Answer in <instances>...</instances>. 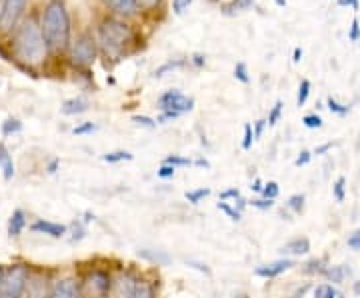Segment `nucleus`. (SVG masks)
I'll return each mask as SVG.
<instances>
[{
	"label": "nucleus",
	"mask_w": 360,
	"mask_h": 298,
	"mask_svg": "<svg viewBox=\"0 0 360 298\" xmlns=\"http://www.w3.org/2000/svg\"><path fill=\"white\" fill-rule=\"evenodd\" d=\"M13 54L25 68H34V66L44 65V60L49 58L51 51H49V46L44 42L42 28L37 22V18H26L22 25L14 28Z\"/></svg>",
	"instance_id": "obj_1"
},
{
	"label": "nucleus",
	"mask_w": 360,
	"mask_h": 298,
	"mask_svg": "<svg viewBox=\"0 0 360 298\" xmlns=\"http://www.w3.org/2000/svg\"><path fill=\"white\" fill-rule=\"evenodd\" d=\"M42 37L51 52L68 51L70 46V14L65 0H49L42 11Z\"/></svg>",
	"instance_id": "obj_2"
},
{
	"label": "nucleus",
	"mask_w": 360,
	"mask_h": 298,
	"mask_svg": "<svg viewBox=\"0 0 360 298\" xmlns=\"http://www.w3.org/2000/svg\"><path fill=\"white\" fill-rule=\"evenodd\" d=\"M130 42H132V28L124 20L110 16V18H104L98 26L96 44L108 58H120Z\"/></svg>",
	"instance_id": "obj_3"
},
{
	"label": "nucleus",
	"mask_w": 360,
	"mask_h": 298,
	"mask_svg": "<svg viewBox=\"0 0 360 298\" xmlns=\"http://www.w3.org/2000/svg\"><path fill=\"white\" fill-rule=\"evenodd\" d=\"M30 273L32 264L28 262H13L4 266V274L0 280V298H25Z\"/></svg>",
	"instance_id": "obj_4"
},
{
	"label": "nucleus",
	"mask_w": 360,
	"mask_h": 298,
	"mask_svg": "<svg viewBox=\"0 0 360 298\" xmlns=\"http://www.w3.org/2000/svg\"><path fill=\"white\" fill-rule=\"evenodd\" d=\"M96 56H98V44L90 32H82L68 46V60L75 68H89L94 65Z\"/></svg>",
	"instance_id": "obj_5"
},
{
	"label": "nucleus",
	"mask_w": 360,
	"mask_h": 298,
	"mask_svg": "<svg viewBox=\"0 0 360 298\" xmlns=\"http://www.w3.org/2000/svg\"><path fill=\"white\" fill-rule=\"evenodd\" d=\"M80 286L84 298H108L112 290V276L106 268H94L80 280Z\"/></svg>",
	"instance_id": "obj_6"
},
{
	"label": "nucleus",
	"mask_w": 360,
	"mask_h": 298,
	"mask_svg": "<svg viewBox=\"0 0 360 298\" xmlns=\"http://www.w3.org/2000/svg\"><path fill=\"white\" fill-rule=\"evenodd\" d=\"M28 0H2L0 4V30L13 32L25 16Z\"/></svg>",
	"instance_id": "obj_7"
},
{
	"label": "nucleus",
	"mask_w": 360,
	"mask_h": 298,
	"mask_svg": "<svg viewBox=\"0 0 360 298\" xmlns=\"http://www.w3.org/2000/svg\"><path fill=\"white\" fill-rule=\"evenodd\" d=\"M158 108H160V112L162 110H170V112H176V115H184V112H191L194 108V98L193 96H186L179 89H172V91H167L165 94H160Z\"/></svg>",
	"instance_id": "obj_8"
},
{
	"label": "nucleus",
	"mask_w": 360,
	"mask_h": 298,
	"mask_svg": "<svg viewBox=\"0 0 360 298\" xmlns=\"http://www.w3.org/2000/svg\"><path fill=\"white\" fill-rule=\"evenodd\" d=\"M46 298H84V294H82V286L77 276L66 274L52 283Z\"/></svg>",
	"instance_id": "obj_9"
},
{
	"label": "nucleus",
	"mask_w": 360,
	"mask_h": 298,
	"mask_svg": "<svg viewBox=\"0 0 360 298\" xmlns=\"http://www.w3.org/2000/svg\"><path fill=\"white\" fill-rule=\"evenodd\" d=\"M30 231L37 234H46L51 238H63L68 233V226L60 224V222H51L44 221V219H39V221H34L30 224Z\"/></svg>",
	"instance_id": "obj_10"
},
{
	"label": "nucleus",
	"mask_w": 360,
	"mask_h": 298,
	"mask_svg": "<svg viewBox=\"0 0 360 298\" xmlns=\"http://www.w3.org/2000/svg\"><path fill=\"white\" fill-rule=\"evenodd\" d=\"M104 6L120 18H130L139 13V0H103Z\"/></svg>",
	"instance_id": "obj_11"
},
{
	"label": "nucleus",
	"mask_w": 360,
	"mask_h": 298,
	"mask_svg": "<svg viewBox=\"0 0 360 298\" xmlns=\"http://www.w3.org/2000/svg\"><path fill=\"white\" fill-rule=\"evenodd\" d=\"M295 266V262L288 259L283 260H276V262H270V264H262V266H258L255 274L257 276H262V278H276V276H281L286 271H290Z\"/></svg>",
	"instance_id": "obj_12"
},
{
	"label": "nucleus",
	"mask_w": 360,
	"mask_h": 298,
	"mask_svg": "<svg viewBox=\"0 0 360 298\" xmlns=\"http://www.w3.org/2000/svg\"><path fill=\"white\" fill-rule=\"evenodd\" d=\"M42 273H37L34 268H32V273H30V278H28V286H26V294L25 298H46L49 294V288L46 285L42 283Z\"/></svg>",
	"instance_id": "obj_13"
},
{
	"label": "nucleus",
	"mask_w": 360,
	"mask_h": 298,
	"mask_svg": "<svg viewBox=\"0 0 360 298\" xmlns=\"http://www.w3.org/2000/svg\"><path fill=\"white\" fill-rule=\"evenodd\" d=\"M120 298H156V288L148 280H134V285Z\"/></svg>",
	"instance_id": "obj_14"
},
{
	"label": "nucleus",
	"mask_w": 360,
	"mask_h": 298,
	"mask_svg": "<svg viewBox=\"0 0 360 298\" xmlns=\"http://www.w3.org/2000/svg\"><path fill=\"white\" fill-rule=\"evenodd\" d=\"M90 108V103L84 98V96H75V98H68L60 106V112L66 115V117H77V115H82Z\"/></svg>",
	"instance_id": "obj_15"
},
{
	"label": "nucleus",
	"mask_w": 360,
	"mask_h": 298,
	"mask_svg": "<svg viewBox=\"0 0 360 298\" xmlns=\"http://www.w3.org/2000/svg\"><path fill=\"white\" fill-rule=\"evenodd\" d=\"M26 214L22 208H16L13 210V214H11V219H8V226H6V231H8V236H13V238H18L20 234L25 233L26 228Z\"/></svg>",
	"instance_id": "obj_16"
},
{
	"label": "nucleus",
	"mask_w": 360,
	"mask_h": 298,
	"mask_svg": "<svg viewBox=\"0 0 360 298\" xmlns=\"http://www.w3.org/2000/svg\"><path fill=\"white\" fill-rule=\"evenodd\" d=\"M310 250V240L309 238H295L290 242H286L281 252L286 257H302V254H309Z\"/></svg>",
	"instance_id": "obj_17"
},
{
	"label": "nucleus",
	"mask_w": 360,
	"mask_h": 298,
	"mask_svg": "<svg viewBox=\"0 0 360 298\" xmlns=\"http://www.w3.org/2000/svg\"><path fill=\"white\" fill-rule=\"evenodd\" d=\"M255 4H257V0H231L229 4L222 6V14L224 16H236V14H243L246 11H250Z\"/></svg>",
	"instance_id": "obj_18"
},
{
	"label": "nucleus",
	"mask_w": 360,
	"mask_h": 298,
	"mask_svg": "<svg viewBox=\"0 0 360 298\" xmlns=\"http://www.w3.org/2000/svg\"><path fill=\"white\" fill-rule=\"evenodd\" d=\"M314 298H345V294L336 286L324 283L314 288Z\"/></svg>",
	"instance_id": "obj_19"
},
{
	"label": "nucleus",
	"mask_w": 360,
	"mask_h": 298,
	"mask_svg": "<svg viewBox=\"0 0 360 298\" xmlns=\"http://www.w3.org/2000/svg\"><path fill=\"white\" fill-rule=\"evenodd\" d=\"M184 65H186V60H182V58H176V60H168V63H165V65L156 68L153 77H155V78L167 77L168 72H174V70H179V68H182Z\"/></svg>",
	"instance_id": "obj_20"
},
{
	"label": "nucleus",
	"mask_w": 360,
	"mask_h": 298,
	"mask_svg": "<svg viewBox=\"0 0 360 298\" xmlns=\"http://www.w3.org/2000/svg\"><path fill=\"white\" fill-rule=\"evenodd\" d=\"M2 136L4 138H8V136H13V134H18V132H22V122L18 120V118H6L4 122H2Z\"/></svg>",
	"instance_id": "obj_21"
},
{
	"label": "nucleus",
	"mask_w": 360,
	"mask_h": 298,
	"mask_svg": "<svg viewBox=\"0 0 360 298\" xmlns=\"http://www.w3.org/2000/svg\"><path fill=\"white\" fill-rule=\"evenodd\" d=\"M134 156L127 153V150H115V153H106L103 155L104 162H108V164H116V162H124V160H132Z\"/></svg>",
	"instance_id": "obj_22"
},
{
	"label": "nucleus",
	"mask_w": 360,
	"mask_h": 298,
	"mask_svg": "<svg viewBox=\"0 0 360 298\" xmlns=\"http://www.w3.org/2000/svg\"><path fill=\"white\" fill-rule=\"evenodd\" d=\"M206 196H210V188H196V190H186V193H184V198H186L191 205L202 202Z\"/></svg>",
	"instance_id": "obj_23"
},
{
	"label": "nucleus",
	"mask_w": 360,
	"mask_h": 298,
	"mask_svg": "<svg viewBox=\"0 0 360 298\" xmlns=\"http://www.w3.org/2000/svg\"><path fill=\"white\" fill-rule=\"evenodd\" d=\"M322 273L326 274V278L333 280V283H342L345 276L350 274V271H347L345 266H333V268H326V271H322Z\"/></svg>",
	"instance_id": "obj_24"
},
{
	"label": "nucleus",
	"mask_w": 360,
	"mask_h": 298,
	"mask_svg": "<svg viewBox=\"0 0 360 298\" xmlns=\"http://www.w3.org/2000/svg\"><path fill=\"white\" fill-rule=\"evenodd\" d=\"M326 106H328V110H330L333 115H338V117H347L348 112H350V106H347V104H340L336 98H333V96H328Z\"/></svg>",
	"instance_id": "obj_25"
},
{
	"label": "nucleus",
	"mask_w": 360,
	"mask_h": 298,
	"mask_svg": "<svg viewBox=\"0 0 360 298\" xmlns=\"http://www.w3.org/2000/svg\"><path fill=\"white\" fill-rule=\"evenodd\" d=\"M217 208L222 210V212H224V214L234 222H238L240 221V216H243V212H238L236 207H231V205H229V202H224V200H219V202H217Z\"/></svg>",
	"instance_id": "obj_26"
},
{
	"label": "nucleus",
	"mask_w": 360,
	"mask_h": 298,
	"mask_svg": "<svg viewBox=\"0 0 360 298\" xmlns=\"http://www.w3.org/2000/svg\"><path fill=\"white\" fill-rule=\"evenodd\" d=\"M310 89H312V84H310V80H300V86H298V96H296V104L298 106H302V104L309 101V94Z\"/></svg>",
	"instance_id": "obj_27"
},
{
	"label": "nucleus",
	"mask_w": 360,
	"mask_h": 298,
	"mask_svg": "<svg viewBox=\"0 0 360 298\" xmlns=\"http://www.w3.org/2000/svg\"><path fill=\"white\" fill-rule=\"evenodd\" d=\"M278 193H281V186H278V182L274 181H269L264 186H262V193L260 195L264 196L266 200H274L276 196H278Z\"/></svg>",
	"instance_id": "obj_28"
},
{
	"label": "nucleus",
	"mask_w": 360,
	"mask_h": 298,
	"mask_svg": "<svg viewBox=\"0 0 360 298\" xmlns=\"http://www.w3.org/2000/svg\"><path fill=\"white\" fill-rule=\"evenodd\" d=\"M234 78L243 84H248L250 82V74H248V66L246 63H236L234 66Z\"/></svg>",
	"instance_id": "obj_29"
},
{
	"label": "nucleus",
	"mask_w": 360,
	"mask_h": 298,
	"mask_svg": "<svg viewBox=\"0 0 360 298\" xmlns=\"http://www.w3.org/2000/svg\"><path fill=\"white\" fill-rule=\"evenodd\" d=\"M345 186H347V179L345 176H338L333 186V195H335L336 202H345Z\"/></svg>",
	"instance_id": "obj_30"
},
{
	"label": "nucleus",
	"mask_w": 360,
	"mask_h": 298,
	"mask_svg": "<svg viewBox=\"0 0 360 298\" xmlns=\"http://www.w3.org/2000/svg\"><path fill=\"white\" fill-rule=\"evenodd\" d=\"M165 164H170V167L179 169V167H191V164H193V160H191V158H184V156L172 155L165 158Z\"/></svg>",
	"instance_id": "obj_31"
},
{
	"label": "nucleus",
	"mask_w": 360,
	"mask_h": 298,
	"mask_svg": "<svg viewBox=\"0 0 360 298\" xmlns=\"http://www.w3.org/2000/svg\"><path fill=\"white\" fill-rule=\"evenodd\" d=\"M281 115H283V103H281V101H276L274 106H272V110H270L266 124H269V127H274V124L281 120Z\"/></svg>",
	"instance_id": "obj_32"
},
{
	"label": "nucleus",
	"mask_w": 360,
	"mask_h": 298,
	"mask_svg": "<svg viewBox=\"0 0 360 298\" xmlns=\"http://www.w3.org/2000/svg\"><path fill=\"white\" fill-rule=\"evenodd\" d=\"M255 143V132H252V124H245V136H243V150H250Z\"/></svg>",
	"instance_id": "obj_33"
},
{
	"label": "nucleus",
	"mask_w": 360,
	"mask_h": 298,
	"mask_svg": "<svg viewBox=\"0 0 360 298\" xmlns=\"http://www.w3.org/2000/svg\"><path fill=\"white\" fill-rule=\"evenodd\" d=\"M0 169H2V176H4V181H11L14 176V160L13 156H8L2 164H0Z\"/></svg>",
	"instance_id": "obj_34"
},
{
	"label": "nucleus",
	"mask_w": 360,
	"mask_h": 298,
	"mask_svg": "<svg viewBox=\"0 0 360 298\" xmlns=\"http://www.w3.org/2000/svg\"><path fill=\"white\" fill-rule=\"evenodd\" d=\"M174 174H176V169L174 167H170V164H165L162 162V167L156 170V176L158 179H162V181H170V179H174Z\"/></svg>",
	"instance_id": "obj_35"
},
{
	"label": "nucleus",
	"mask_w": 360,
	"mask_h": 298,
	"mask_svg": "<svg viewBox=\"0 0 360 298\" xmlns=\"http://www.w3.org/2000/svg\"><path fill=\"white\" fill-rule=\"evenodd\" d=\"M98 127L94 124V122H82V124H78L72 129V134H77V136H82V134H90V132H96Z\"/></svg>",
	"instance_id": "obj_36"
},
{
	"label": "nucleus",
	"mask_w": 360,
	"mask_h": 298,
	"mask_svg": "<svg viewBox=\"0 0 360 298\" xmlns=\"http://www.w3.org/2000/svg\"><path fill=\"white\" fill-rule=\"evenodd\" d=\"M191 4H193V0H172V13L176 14V16H182L188 11Z\"/></svg>",
	"instance_id": "obj_37"
},
{
	"label": "nucleus",
	"mask_w": 360,
	"mask_h": 298,
	"mask_svg": "<svg viewBox=\"0 0 360 298\" xmlns=\"http://www.w3.org/2000/svg\"><path fill=\"white\" fill-rule=\"evenodd\" d=\"M302 124H304L307 129H321L322 118L319 117V115H307V117L302 118Z\"/></svg>",
	"instance_id": "obj_38"
},
{
	"label": "nucleus",
	"mask_w": 360,
	"mask_h": 298,
	"mask_svg": "<svg viewBox=\"0 0 360 298\" xmlns=\"http://www.w3.org/2000/svg\"><path fill=\"white\" fill-rule=\"evenodd\" d=\"M288 207L292 208L295 212H302L304 208V195H295L288 198Z\"/></svg>",
	"instance_id": "obj_39"
},
{
	"label": "nucleus",
	"mask_w": 360,
	"mask_h": 298,
	"mask_svg": "<svg viewBox=\"0 0 360 298\" xmlns=\"http://www.w3.org/2000/svg\"><path fill=\"white\" fill-rule=\"evenodd\" d=\"M132 122H136L139 127H144V129H156V120H153L150 117H141V115H136V117H132Z\"/></svg>",
	"instance_id": "obj_40"
},
{
	"label": "nucleus",
	"mask_w": 360,
	"mask_h": 298,
	"mask_svg": "<svg viewBox=\"0 0 360 298\" xmlns=\"http://www.w3.org/2000/svg\"><path fill=\"white\" fill-rule=\"evenodd\" d=\"M252 208H258V210H269V208L274 207V200H266V198H257V200H250L248 202Z\"/></svg>",
	"instance_id": "obj_41"
},
{
	"label": "nucleus",
	"mask_w": 360,
	"mask_h": 298,
	"mask_svg": "<svg viewBox=\"0 0 360 298\" xmlns=\"http://www.w3.org/2000/svg\"><path fill=\"white\" fill-rule=\"evenodd\" d=\"M236 200V198H240V190H238V188H236V186H234V188H226V190H222V193H220V198L219 200H224V202H226V200Z\"/></svg>",
	"instance_id": "obj_42"
},
{
	"label": "nucleus",
	"mask_w": 360,
	"mask_h": 298,
	"mask_svg": "<svg viewBox=\"0 0 360 298\" xmlns=\"http://www.w3.org/2000/svg\"><path fill=\"white\" fill-rule=\"evenodd\" d=\"M347 245L348 248H352V250H360V231H354V233L348 236Z\"/></svg>",
	"instance_id": "obj_43"
},
{
	"label": "nucleus",
	"mask_w": 360,
	"mask_h": 298,
	"mask_svg": "<svg viewBox=\"0 0 360 298\" xmlns=\"http://www.w3.org/2000/svg\"><path fill=\"white\" fill-rule=\"evenodd\" d=\"M348 39L352 40V42H356L360 39V22L359 18H354L352 20V25H350V32H348Z\"/></svg>",
	"instance_id": "obj_44"
},
{
	"label": "nucleus",
	"mask_w": 360,
	"mask_h": 298,
	"mask_svg": "<svg viewBox=\"0 0 360 298\" xmlns=\"http://www.w3.org/2000/svg\"><path fill=\"white\" fill-rule=\"evenodd\" d=\"M310 158H312V153H309V150H302L300 155L296 156L295 167H307V164L310 162Z\"/></svg>",
	"instance_id": "obj_45"
},
{
	"label": "nucleus",
	"mask_w": 360,
	"mask_h": 298,
	"mask_svg": "<svg viewBox=\"0 0 360 298\" xmlns=\"http://www.w3.org/2000/svg\"><path fill=\"white\" fill-rule=\"evenodd\" d=\"M180 115H176V112H170V110H162V115L158 117V120H156V124H167V122H170V120H174V118H179Z\"/></svg>",
	"instance_id": "obj_46"
},
{
	"label": "nucleus",
	"mask_w": 360,
	"mask_h": 298,
	"mask_svg": "<svg viewBox=\"0 0 360 298\" xmlns=\"http://www.w3.org/2000/svg\"><path fill=\"white\" fill-rule=\"evenodd\" d=\"M264 127H266V120H257V122H255V130H252V132H255V141L262 136V130H264Z\"/></svg>",
	"instance_id": "obj_47"
},
{
	"label": "nucleus",
	"mask_w": 360,
	"mask_h": 298,
	"mask_svg": "<svg viewBox=\"0 0 360 298\" xmlns=\"http://www.w3.org/2000/svg\"><path fill=\"white\" fill-rule=\"evenodd\" d=\"M191 63H193L196 68H202L206 65V58L205 54H193V58H191Z\"/></svg>",
	"instance_id": "obj_48"
},
{
	"label": "nucleus",
	"mask_w": 360,
	"mask_h": 298,
	"mask_svg": "<svg viewBox=\"0 0 360 298\" xmlns=\"http://www.w3.org/2000/svg\"><path fill=\"white\" fill-rule=\"evenodd\" d=\"M58 167H60V160H58V158H52L51 162L46 164V172H49V174H54V172L58 170Z\"/></svg>",
	"instance_id": "obj_49"
},
{
	"label": "nucleus",
	"mask_w": 360,
	"mask_h": 298,
	"mask_svg": "<svg viewBox=\"0 0 360 298\" xmlns=\"http://www.w3.org/2000/svg\"><path fill=\"white\" fill-rule=\"evenodd\" d=\"M338 6H352L354 11H359L360 0H338Z\"/></svg>",
	"instance_id": "obj_50"
},
{
	"label": "nucleus",
	"mask_w": 360,
	"mask_h": 298,
	"mask_svg": "<svg viewBox=\"0 0 360 298\" xmlns=\"http://www.w3.org/2000/svg\"><path fill=\"white\" fill-rule=\"evenodd\" d=\"M162 0H139V6H144V8H155L158 6Z\"/></svg>",
	"instance_id": "obj_51"
},
{
	"label": "nucleus",
	"mask_w": 360,
	"mask_h": 298,
	"mask_svg": "<svg viewBox=\"0 0 360 298\" xmlns=\"http://www.w3.org/2000/svg\"><path fill=\"white\" fill-rule=\"evenodd\" d=\"M330 148H333V143L321 144V146H316V150H314V155H324V153H328Z\"/></svg>",
	"instance_id": "obj_52"
},
{
	"label": "nucleus",
	"mask_w": 360,
	"mask_h": 298,
	"mask_svg": "<svg viewBox=\"0 0 360 298\" xmlns=\"http://www.w3.org/2000/svg\"><path fill=\"white\" fill-rule=\"evenodd\" d=\"M8 156H11V153H8V148H6L4 144L0 143V164H2V162H4V160L8 158Z\"/></svg>",
	"instance_id": "obj_53"
},
{
	"label": "nucleus",
	"mask_w": 360,
	"mask_h": 298,
	"mask_svg": "<svg viewBox=\"0 0 360 298\" xmlns=\"http://www.w3.org/2000/svg\"><path fill=\"white\" fill-rule=\"evenodd\" d=\"M262 186H264V184L260 182V179H257V181L252 182V186H250V190H252V193H262Z\"/></svg>",
	"instance_id": "obj_54"
},
{
	"label": "nucleus",
	"mask_w": 360,
	"mask_h": 298,
	"mask_svg": "<svg viewBox=\"0 0 360 298\" xmlns=\"http://www.w3.org/2000/svg\"><path fill=\"white\" fill-rule=\"evenodd\" d=\"M194 164H196V167H205V169H210V162H208L206 158H198V160H194Z\"/></svg>",
	"instance_id": "obj_55"
},
{
	"label": "nucleus",
	"mask_w": 360,
	"mask_h": 298,
	"mask_svg": "<svg viewBox=\"0 0 360 298\" xmlns=\"http://www.w3.org/2000/svg\"><path fill=\"white\" fill-rule=\"evenodd\" d=\"M292 60H295V63H300V60H302V48H298V46H296L295 58H292Z\"/></svg>",
	"instance_id": "obj_56"
},
{
	"label": "nucleus",
	"mask_w": 360,
	"mask_h": 298,
	"mask_svg": "<svg viewBox=\"0 0 360 298\" xmlns=\"http://www.w3.org/2000/svg\"><path fill=\"white\" fill-rule=\"evenodd\" d=\"M354 294L360 297V283H354Z\"/></svg>",
	"instance_id": "obj_57"
},
{
	"label": "nucleus",
	"mask_w": 360,
	"mask_h": 298,
	"mask_svg": "<svg viewBox=\"0 0 360 298\" xmlns=\"http://www.w3.org/2000/svg\"><path fill=\"white\" fill-rule=\"evenodd\" d=\"M276 2V6H286V0H274Z\"/></svg>",
	"instance_id": "obj_58"
},
{
	"label": "nucleus",
	"mask_w": 360,
	"mask_h": 298,
	"mask_svg": "<svg viewBox=\"0 0 360 298\" xmlns=\"http://www.w3.org/2000/svg\"><path fill=\"white\" fill-rule=\"evenodd\" d=\"M2 274H4V264H0V280H2Z\"/></svg>",
	"instance_id": "obj_59"
},
{
	"label": "nucleus",
	"mask_w": 360,
	"mask_h": 298,
	"mask_svg": "<svg viewBox=\"0 0 360 298\" xmlns=\"http://www.w3.org/2000/svg\"><path fill=\"white\" fill-rule=\"evenodd\" d=\"M0 4H2V2H0Z\"/></svg>",
	"instance_id": "obj_60"
},
{
	"label": "nucleus",
	"mask_w": 360,
	"mask_h": 298,
	"mask_svg": "<svg viewBox=\"0 0 360 298\" xmlns=\"http://www.w3.org/2000/svg\"><path fill=\"white\" fill-rule=\"evenodd\" d=\"M359 40H360V39H359Z\"/></svg>",
	"instance_id": "obj_61"
}]
</instances>
